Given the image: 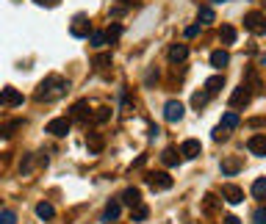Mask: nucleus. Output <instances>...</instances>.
<instances>
[{
    "mask_svg": "<svg viewBox=\"0 0 266 224\" xmlns=\"http://www.w3.org/2000/svg\"><path fill=\"white\" fill-rule=\"evenodd\" d=\"M69 89V80L61 78V75H50V78L42 80V86L36 89V100L42 103H53V100H61Z\"/></svg>",
    "mask_w": 266,
    "mask_h": 224,
    "instance_id": "obj_1",
    "label": "nucleus"
},
{
    "mask_svg": "<svg viewBox=\"0 0 266 224\" xmlns=\"http://www.w3.org/2000/svg\"><path fill=\"white\" fill-rule=\"evenodd\" d=\"M22 103H25V97L14 86H3L0 89V108H14V105H22Z\"/></svg>",
    "mask_w": 266,
    "mask_h": 224,
    "instance_id": "obj_2",
    "label": "nucleus"
},
{
    "mask_svg": "<svg viewBox=\"0 0 266 224\" xmlns=\"http://www.w3.org/2000/svg\"><path fill=\"white\" fill-rule=\"evenodd\" d=\"M69 33H72L75 39H86L89 33H92V22H89V17L86 14H75L72 25H69Z\"/></svg>",
    "mask_w": 266,
    "mask_h": 224,
    "instance_id": "obj_3",
    "label": "nucleus"
},
{
    "mask_svg": "<svg viewBox=\"0 0 266 224\" xmlns=\"http://www.w3.org/2000/svg\"><path fill=\"white\" fill-rule=\"evenodd\" d=\"M147 186H150L153 191H169V188H172V174H167V172H150V174H147Z\"/></svg>",
    "mask_w": 266,
    "mask_h": 224,
    "instance_id": "obj_4",
    "label": "nucleus"
},
{
    "mask_svg": "<svg viewBox=\"0 0 266 224\" xmlns=\"http://www.w3.org/2000/svg\"><path fill=\"white\" fill-rule=\"evenodd\" d=\"M244 28L252 33H266V14L261 11H250V14L244 17Z\"/></svg>",
    "mask_w": 266,
    "mask_h": 224,
    "instance_id": "obj_5",
    "label": "nucleus"
},
{
    "mask_svg": "<svg viewBox=\"0 0 266 224\" xmlns=\"http://www.w3.org/2000/svg\"><path fill=\"white\" fill-rule=\"evenodd\" d=\"M250 100H252V86L241 83L239 89L230 94V108H244V105L250 103Z\"/></svg>",
    "mask_w": 266,
    "mask_h": 224,
    "instance_id": "obj_6",
    "label": "nucleus"
},
{
    "mask_svg": "<svg viewBox=\"0 0 266 224\" xmlns=\"http://www.w3.org/2000/svg\"><path fill=\"white\" fill-rule=\"evenodd\" d=\"M69 127H72V119H67V116H58V119H50V122H47L45 130L50 133V136H67Z\"/></svg>",
    "mask_w": 266,
    "mask_h": 224,
    "instance_id": "obj_7",
    "label": "nucleus"
},
{
    "mask_svg": "<svg viewBox=\"0 0 266 224\" xmlns=\"http://www.w3.org/2000/svg\"><path fill=\"white\" fill-rule=\"evenodd\" d=\"M164 119L167 122H180L183 119V103L180 100H169V103L164 105Z\"/></svg>",
    "mask_w": 266,
    "mask_h": 224,
    "instance_id": "obj_8",
    "label": "nucleus"
},
{
    "mask_svg": "<svg viewBox=\"0 0 266 224\" xmlns=\"http://www.w3.org/2000/svg\"><path fill=\"white\" fill-rule=\"evenodd\" d=\"M200 152H203V147H200L197 139H186L180 144V158H186V161H192V158H197Z\"/></svg>",
    "mask_w": 266,
    "mask_h": 224,
    "instance_id": "obj_9",
    "label": "nucleus"
},
{
    "mask_svg": "<svg viewBox=\"0 0 266 224\" xmlns=\"http://www.w3.org/2000/svg\"><path fill=\"white\" fill-rule=\"evenodd\" d=\"M86 147H89V152H92V155H100V152H103V147H105V139L97 130H92V133L86 136Z\"/></svg>",
    "mask_w": 266,
    "mask_h": 224,
    "instance_id": "obj_10",
    "label": "nucleus"
},
{
    "mask_svg": "<svg viewBox=\"0 0 266 224\" xmlns=\"http://www.w3.org/2000/svg\"><path fill=\"white\" fill-rule=\"evenodd\" d=\"M222 197H224V199H227V202H230V205H239V202H241V199H244V191H241V188H239V186H233V183H227V186H224V188H222Z\"/></svg>",
    "mask_w": 266,
    "mask_h": 224,
    "instance_id": "obj_11",
    "label": "nucleus"
},
{
    "mask_svg": "<svg viewBox=\"0 0 266 224\" xmlns=\"http://www.w3.org/2000/svg\"><path fill=\"white\" fill-rule=\"evenodd\" d=\"M247 150H250L252 155L263 158L266 155V136H252V139L247 141Z\"/></svg>",
    "mask_w": 266,
    "mask_h": 224,
    "instance_id": "obj_12",
    "label": "nucleus"
},
{
    "mask_svg": "<svg viewBox=\"0 0 266 224\" xmlns=\"http://www.w3.org/2000/svg\"><path fill=\"white\" fill-rule=\"evenodd\" d=\"M69 119H75V122H86L89 119V105L84 103V100H78V103L69 108Z\"/></svg>",
    "mask_w": 266,
    "mask_h": 224,
    "instance_id": "obj_13",
    "label": "nucleus"
},
{
    "mask_svg": "<svg viewBox=\"0 0 266 224\" xmlns=\"http://www.w3.org/2000/svg\"><path fill=\"white\" fill-rule=\"evenodd\" d=\"M167 56H169V61H172V64H180V61H186V58H188V47L186 44H172L167 50Z\"/></svg>",
    "mask_w": 266,
    "mask_h": 224,
    "instance_id": "obj_14",
    "label": "nucleus"
},
{
    "mask_svg": "<svg viewBox=\"0 0 266 224\" xmlns=\"http://www.w3.org/2000/svg\"><path fill=\"white\" fill-rule=\"evenodd\" d=\"M120 210H122V202H120V199H111V202L105 205V210H103V219L108 224L117 221V219H120Z\"/></svg>",
    "mask_w": 266,
    "mask_h": 224,
    "instance_id": "obj_15",
    "label": "nucleus"
},
{
    "mask_svg": "<svg viewBox=\"0 0 266 224\" xmlns=\"http://www.w3.org/2000/svg\"><path fill=\"white\" fill-rule=\"evenodd\" d=\"M161 161L167 163V166H177V163L183 161V158H180V150H177V147H167V150L161 152Z\"/></svg>",
    "mask_w": 266,
    "mask_h": 224,
    "instance_id": "obj_16",
    "label": "nucleus"
},
{
    "mask_svg": "<svg viewBox=\"0 0 266 224\" xmlns=\"http://www.w3.org/2000/svg\"><path fill=\"white\" fill-rule=\"evenodd\" d=\"M227 64H230V53L227 50H214V53H211V67L224 69Z\"/></svg>",
    "mask_w": 266,
    "mask_h": 224,
    "instance_id": "obj_17",
    "label": "nucleus"
},
{
    "mask_svg": "<svg viewBox=\"0 0 266 224\" xmlns=\"http://www.w3.org/2000/svg\"><path fill=\"white\" fill-rule=\"evenodd\" d=\"M239 125H241V119H239V114H236V111H227V114H222L219 127H224V130H233V127H239Z\"/></svg>",
    "mask_w": 266,
    "mask_h": 224,
    "instance_id": "obj_18",
    "label": "nucleus"
},
{
    "mask_svg": "<svg viewBox=\"0 0 266 224\" xmlns=\"http://www.w3.org/2000/svg\"><path fill=\"white\" fill-rule=\"evenodd\" d=\"M36 216L42 221H50V219H56V208H53L50 202H39L36 205Z\"/></svg>",
    "mask_w": 266,
    "mask_h": 224,
    "instance_id": "obj_19",
    "label": "nucleus"
},
{
    "mask_svg": "<svg viewBox=\"0 0 266 224\" xmlns=\"http://www.w3.org/2000/svg\"><path fill=\"white\" fill-rule=\"evenodd\" d=\"M222 86H224V78H222V75H214V78L205 80V92H208L211 97H214V94H219Z\"/></svg>",
    "mask_w": 266,
    "mask_h": 224,
    "instance_id": "obj_20",
    "label": "nucleus"
},
{
    "mask_svg": "<svg viewBox=\"0 0 266 224\" xmlns=\"http://www.w3.org/2000/svg\"><path fill=\"white\" fill-rule=\"evenodd\" d=\"M120 202H125V205H139L141 202V194H139V188H125V191H122V199Z\"/></svg>",
    "mask_w": 266,
    "mask_h": 224,
    "instance_id": "obj_21",
    "label": "nucleus"
},
{
    "mask_svg": "<svg viewBox=\"0 0 266 224\" xmlns=\"http://www.w3.org/2000/svg\"><path fill=\"white\" fill-rule=\"evenodd\" d=\"M241 172V161L236 158H224L222 161V174H239Z\"/></svg>",
    "mask_w": 266,
    "mask_h": 224,
    "instance_id": "obj_22",
    "label": "nucleus"
},
{
    "mask_svg": "<svg viewBox=\"0 0 266 224\" xmlns=\"http://www.w3.org/2000/svg\"><path fill=\"white\" fill-rule=\"evenodd\" d=\"M197 20H200V25H211V22L216 20V17H214V9H208V6H200Z\"/></svg>",
    "mask_w": 266,
    "mask_h": 224,
    "instance_id": "obj_23",
    "label": "nucleus"
},
{
    "mask_svg": "<svg viewBox=\"0 0 266 224\" xmlns=\"http://www.w3.org/2000/svg\"><path fill=\"white\" fill-rule=\"evenodd\" d=\"M92 67L94 69H108L111 67V53H100V56L92 58Z\"/></svg>",
    "mask_w": 266,
    "mask_h": 224,
    "instance_id": "obj_24",
    "label": "nucleus"
},
{
    "mask_svg": "<svg viewBox=\"0 0 266 224\" xmlns=\"http://www.w3.org/2000/svg\"><path fill=\"white\" fill-rule=\"evenodd\" d=\"M219 39H222V44H236V28L233 25H222Z\"/></svg>",
    "mask_w": 266,
    "mask_h": 224,
    "instance_id": "obj_25",
    "label": "nucleus"
},
{
    "mask_svg": "<svg viewBox=\"0 0 266 224\" xmlns=\"http://www.w3.org/2000/svg\"><path fill=\"white\" fill-rule=\"evenodd\" d=\"M252 197L261 199V202L266 199V177H258L255 183H252Z\"/></svg>",
    "mask_w": 266,
    "mask_h": 224,
    "instance_id": "obj_26",
    "label": "nucleus"
},
{
    "mask_svg": "<svg viewBox=\"0 0 266 224\" xmlns=\"http://www.w3.org/2000/svg\"><path fill=\"white\" fill-rule=\"evenodd\" d=\"M103 33H105V42H117V39L122 36V25L120 22H114V25H108Z\"/></svg>",
    "mask_w": 266,
    "mask_h": 224,
    "instance_id": "obj_27",
    "label": "nucleus"
},
{
    "mask_svg": "<svg viewBox=\"0 0 266 224\" xmlns=\"http://www.w3.org/2000/svg\"><path fill=\"white\" fill-rule=\"evenodd\" d=\"M208 100H211V94L208 92H194L192 94V105H194V108H205V103H208Z\"/></svg>",
    "mask_w": 266,
    "mask_h": 224,
    "instance_id": "obj_28",
    "label": "nucleus"
},
{
    "mask_svg": "<svg viewBox=\"0 0 266 224\" xmlns=\"http://www.w3.org/2000/svg\"><path fill=\"white\" fill-rule=\"evenodd\" d=\"M131 216H133V221H144L147 219V216H150V210H147V205H133V208H131Z\"/></svg>",
    "mask_w": 266,
    "mask_h": 224,
    "instance_id": "obj_29",
    "label": "nucleus"
},
{
    "mask_svg": "<svg viewBox=\"0 0 266 224\" xmlns=\"http://www.w3.org/2000/svg\"><path fill=\"white\" fill-rule=\"evenodd\" d=\"M92 119L97 122V125H103V122H108V119H111V108H105V105H100V108H97V111H94V114H92Z\"/></svg>",
    "mask_w": 266,
    "mask_h": 224,
    "instance_id": "obj_30",
    "label": "nucleus"
},
{
    "mask_svg": "<svg viewBox=\"0 0 266 224\" xmlns=\"http://www.w3.org/2000/svg\"><path fill=\"white\" fill-rule=\"evenodd\" d=\"M86 39H89V44H92V47H103L105 44V33L103 31H92Z\"/></svg>",
    "mask_w": 266,
    "mask_h": 224,
    "instance_id": "obj_31",
    "label": "nucleus"
},
{
    "mask_svg": "<svg viewBox=\"0 0 266 224\" xmlns=\"http://www.w3.org/2000/svg\"><path fill=\"white\" fill-rule=\"evenodd\" d=\"M22 122H9V125H0V141L9 139V136H14V127H20Z\"/></svg>",
    "mask_w": 266,
    "mask_h": 224,
    "instance_id": "obj_32",
    "label": "nucleus"
},
{
    "mask_svg": "<svg viewBox=\"0 0 266 224\" xmlns=\"http://www.w3.org/2000/svg\"><path fill=\"white\" fill-rule=\"evenodd\" d=\"M203 210H205V213H214V210H216V197H214V194H205Z\"/></svg>",
    "mask_w": 266,
    "mask_h": 224,
    "instance_id": "obj_33",
    "label": "nucleus"
},
{
    "mask_svg": "<svg viewBox=\"0 0 266 224\" xmlns=\"http://www.w3.org/2000/svg\"><path fill=\"white\" fill-rule=\"evenodd\" d=\"M0 224H17V216L11 210H0Z\"/></svg>",
    "mask_w": 266,
    "mask_h": 224,
    "instance_id": "obj_34",
    "label": "nucleus"
},
{
    "mask_svg": "<svg viewBox=\"0 0 266 224\" xmlns=\"http://www.w3.org/2000/svg\"><path fill=\"white\" fill-rule=\"evenodd\" d=\"M252 221H255V224H266V208H258L255 213H252Z\"/></svg>",
    "mask_w": 266,
    "mask_h": 224,
    "instance_id": "obj_35",
    "label": "nucleus"
},
{
    "mask_svg": "<svg viewBox=\"0 0 266 224\" xmlns=\"http://www.w3.org/2000/svg\"><path fill=\"white\" fill-rule=\"evenodd\" d=\"M211 136H214V141H224V139H227V130H224V127H216Z\"/></svg>",
    "mask_w": 266,
    "mask_h": 224,
    "instance_id": "obj_36",
    "label": "nucleus"
},
{
    "mask_svg": "<svg viewBox=\"0 0 266 224\" xmlns=\"http://www.w3.org/2000/svg\"><path fill=\"white\" fill-rule=\"evenodd\" d=\"M197 33H200V22H197V25H188V28H186V36H188V39H194Z\"/></svg>",
    "mask_w": 266,
    "mask_h": 224,
    "instance_id": "obj_37",
    "label": "nucleus"
},
{
    "mask_svg": "<svg viewBox=\"0 0 266 224\" xmlns=\"http://www.w3.org/2000/svg\"><path fill=\"white\" fill-rule=\"evenodd\" d=\"M222 221H224V224H241V219H239V216H224Z\"/></svg>",
    "mask_w": 266,
    "mask_h": 224,
    "instance_id": "obj_38",
    "label": "nucleus"
},
{
    "mask_svg": "<svg viewBox=\"0 0 266 224\" xmlns=\"http://www.w3.org/2000/svg\"><path fill=\"white\" fill-rule=\"evenodd\" d=\"M39 6H47V9H50V6H58V0H36Z\"/></svg>",
    "mask_w": 266,
    "mask_h": 224,
    "instance_id": "obj_39",
    "label": "nucleus"
},
{
    "mask_svg": "<svg viewBox=\"0 0 266 224\" xmlns=\"http://www.w3.org/2000/svg\"><path fill=\"white\" fill-rule=\"evenodd\" d=\"M125 6H133V3H141V0H122Z\"/></svg>",
    "mask_w": 266,
    "mask_h": 224,
    "instance_id": "obj_40",
    "label": "nucleus"
},
{
    "mask_svg": "<svg viewBox=\"0 0 266 224\" xmlns=\"http://www.w3.org/2000/svg\"><path fill=\"white\" fill-rule=\"evenodd\" d=\"M261 67H263V69H266V56H263V58H261Z\"/></svg>",
    "mask_w": 266,
    "mask_h": 224,
    "instance_id": "obj_41",
    "label": "nucleus"
},
{
    "mask_svg": "<svg viewBox=\"0 0 266 224\" xmlns=\"http://www.w3.org/2000/svg\"><path fill=\"white\" fill-rule=\"evenodd\" d=\"M211 3H227V0H211Z\"/></svg>",
    "mask_w": 266,
    "mask_h": 224,
    "instance_id": "obj_42",
    "label": "nucleus"
},
{
    "mask_svg": "<svg viewBox=\"0 0 266 224\" xmlns=\"http://www.w3.org/2000/svg\"><path fill=\"white\" fill-rule=\"evenodd\" d=\"M111 224H117V221H111Z\"/></svg>",
    "mask_w": 266,
    "mask_h": 224,
    "instance_id": "obj_43",
    "label": "nucleus"
},
{
    "mask_svg": "<svg viewBox=\"0 0 266 224\" xmlns=\"http://www.w3.org/2000/svg\"><path fill=\"white\" fill-rule=\"evenodd\" d=\"M263 6H266V0H263Z\"/></svg>",
    "mask_w": 266,
    "mask_h": 224,
    "instance_id": "obj_44",
    "label": "nucleus"
}]
</instances>
